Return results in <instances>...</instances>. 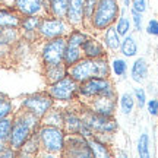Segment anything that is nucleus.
<instances>
[{
  "label": "nucleus",
  "mask_w": 158,
  "mask_h": 158,
  "mask_svg": "<svg viewBox=\"0 0 158 158\" xmlns=\"http://www.w3.org/2000/svg\"><path fill=\"white\" fill-rule=\"evenodd\" d=\"M40 120L41 118H38L32 113H29L28 110H25V108H23L22 113L15 116L13 122H12L10 139H9V145L15 151H19L29 136L38 130Z\"/></svg>",
  "instance_id": "nucleus-1"
},
{
  "label": "nucleus",
  "mask_w": 158,
  "mask_h": 158,
  "mask_svg": "<svg viewBox=\"0 0 158 158\" xmlns=\"http://www.w3.org/2000/svg\"><path fill=\"white\" fill-rule=\"evenodd\" d=\"M69 75L78 82H84L91 78H108L110 66L104 57H85L69 68Z\"/></svg>",
  "instance_id": "nucleus-2"
},
{
  "label": "nucleus",
  "mask_w": 158,
  "mask_h": 158,
  "mask_svg": "<svg viewBox=\"0 0 158 158\" xmlns=\"http://www.w3.org/2000/svg\"><path fill=\"white\" fill-rule=\"evenodd\" d=\"M41 148L50 154L63 152L64 148V132L62 127L50 126V124H43L37 130Z\"/></svg>",
  "instance_id": "nucleus-3"
},
{
  "label": "nucleus",
  "mask_w": 158,
  "mask_h": 158,
  "mask_svg": "<svg viewBox=\"0 0 158 158\" xmlns=\"http://www.w3.org/2000/svg\"><path fill=\"white\" fill-rule=\"evenodd\" d=\"M118 3L117 0H98L95 10L92 13V27L95 29H106L117 19Z\"/></svg>",
  "instance_id": "nucleus-4"
},
{
  "label": "nucleus",
  "mask_w": 158,
  "mask_h": 158,
  "mask_svg": "<svg viewBox=\"0 0 158 158\" xmlns=\"http://www.w3.org/2000/svg\"><path fill=\"white\" fill-rule=\"evenodd\" d=\"M82 120H84L85 126L91 130V132H97V133H113L117 130V122L111 118V116H101V114L95 113L92 110H86L82 113Z\"/></svg>",
  "instance_id": "nucleus-5"
},
{
  "label": "nucleus",
  "mask_w": 158,
  "mask_h": 158,
  "mask_svg": "<svg viewBox=\"0 0 158 158\" xmlns=\"http://www.w3.org/2000/svg\"><path fill=\"white\" fill-rule=\"evenodd\" d=\"M78 92L79 82L75 81L70 75L69 76L66 75L60 81L50 84V88H48V94L53 97V100H57V101H72Z\"/></svg>",
  "instance_id": "nucleus-6"
},
{
  "label": "nucleus",
  "mask_w": 158,
  "mask_h": 158,
  "mask_svg": "<svg viewBox=\"0 0 158 158\" xmlns=\"http://www.w3.org/2000/svg\"><path fill=\"white\" fill-rule=\"evenodd\" d=\"M64 50H66V38L57 37V38L48 40L41 50V59L44 66H53L60 64L64 59Z\"/></svg>",
  "instance_id": "nucleus-7"
},
{
  "label": "nucleus",
  "mask_w": 158,
  "mask_h": 158,
  "mask_svg": "<svg viewBox=\"0 0 158 158\" xmlns=\"http://www.w3.org/2000/svg\"><path fill=\"white\" fill-rule=\"evenodd\" d=\"M86 40V35L75 29L66 40V50H64V59L63 63L66 68H70L72 64L78 63L82 59V44Z\"/></svg>",
  "instance_id": "nucleus-8"
},
{
  "label": "nucleus",
  "mask_w": 158,
  "mask_h": 158,
  "mask_svg": "<svg viewBox=\"0 0 158 158\" xmlns=\"http://www.w3.org/2000/svg\"><path fill=\"white\" fill-rule=\"evenodd\" d=\"M53 101L54 100L50 94L38 92V94H32V95L27 97L22 101V106L29 113H32L38 118H43V116L53 107Z\"/></svg>",
  "instance_id": "nucleus-9"
},
{
  "label": "nucleus",
  "mask_w": 158,
  "mask_h": 158,
  "mask_svg": "<svg viewBox=\"0 0 158 158\" xmlns=\"http://www.w3.org/2000/svg\"><path fill=\"white\" fill-rule=\"evenodd\" d=\"M113 91H114L113 85L107 78H91L84 81V82H81L78 94L88 97V98H94V97L98 95L110 94Z\"/></svg>",
  "instance_id": "nucleus-10"
},
{
  "label": "nucleus",
  "mask_w": 158,
  "mask_h": 158,
  "mask_svg": "<svg viewBox=\"0 0 158 158\" xmlns=\"http://www.w3.org/2000/svg\"><path fill=\"white\" fill-rule=\"evenodd\" d=\"M63 151L64 155H70V157H92L88 139L81 133H69L68 138H64Z\"/></svg>",
  "instance_id": "nucleus-11"
},
{
  "label": "nucleus",
  "mask_w": 158,
  "mask_h": 158,
  "mask_svg": "<svg viewBox=\"0 0 158 158\" xmlns=\"http://www.w3.org/2000/svg\"><path fill=\"white\" fill-rule=\"evenodd\" d=\"M68 29L69 25L60 18H44L41 19V23L38 27V34L45 40H51L57 37H64Z\"/></svg>",
  "instance_id": "nucleus-12"
},
{
  "label": "nucleus",
  "mask_w": 158,
  "mask_h": 158,
  "mask_svg": "<svg viewBox=\"0 0 158 158\" xmlns=\"http://www.w3.org/2000/svg\"><path fill=\"white\" fill-rule=\"evenodd\" d=\"M114 108H116V94L110 92V94H104V95L94 97L92 104H91V110L95 113L101 114V116H113Z\"/></svg>",
  "instance_id": "nucleus-13"
},
{
  "label": "nucleus",
  "mask_w": 158,
  "mask_h": 158,
  "mask_svg": "<svg viewBox=\"0 0 158 158\" xmlns=\"http://www.w3.org/2000/svg\"><path fill=\"white\" fill-rule=\"evenodd\" d=\"M84 9H85V0H69V9H68V22L70 25H81L84 21Z\"/></svg>",
  "instance_id": "nucleus-14"
},
{
  "label": "nucleus",
  "mask_w": 158,
  "mask_h": 158,
  "mask_svg": "<svg viewBox=\"0 0 158 158\" xmlns=\"http://www.w3.org/2000/svg\"><path fill=\"white\" fill-rule=\"evenodd\" d=\"M15 7L19 13L29 16V15L41 13L44 9V5L41 0H15Z\"/></svg>",
  "instance_id": "nucleus-15"
},
{
  "label": "nucleus",
  "mask_w": 158,
  "mask_h": 158,
  "mask_svg": "<svg viewBox=\"0 0 158 158\" xmlns=\"http://www.w3.org/2000/svg\"><path fill=\"white\" fill-rule=\"evenodd\" d=\"M82 53L85 54V57L89 59H97V57H104V48L102 45L94 38H88L84 41L82 44Z\"/></svg>",
  "instance_id": "nucleus-16"
},
{
  "label": "nucleus",
  "mask_w": 158,
  "mask_h": 158,
  "mask_svg": "<svg viewBox=\"0 0 158 158\" xmlns=\"http://www.w3.org/2000/svg\"><path fill=\"white\" fill-rule=\"evenodd\" d=\"M130 75H132V79L135 82H142L145 81L148 75V63L143 57H139L136 59L133 66H132V70H130Z\"/></svg>",
  "instance_id": "nucleus-17"
},
{
  "label": "nucleus",
  "mask_w": 158,
  "mask_h": 158,
  "mask_svg": "<svg viewBox=\"0 0 158 158\" xmlns=\"http://www.w3.org/2000/svg\"><path fill=\"white\" fill-rule=\"evenodd\" d=\"M68 73L64 63L60 64H53V66H45V78L48 84H54L57 81H60L62 78H64Z\"/></svg>",
  "instance_id": "nucleus-18"
},
{
  "label": "nucleus",
  "mask_w": 158,
  "mask_h": 158,
  "mask_svg": "<svg viewBox=\"0 0 158 158\" xmlns=\"http://www.w3.org/2000/svg\"><path fill=\"white\" fill-rule=\"evenodd\" d=\"M48 10L54 18H60L64 19L68 15V9H69V0H50L48 3Z\"/></svg>",
  "instance_id": "nucleus-19"
},
{
  "label": "nucleus",
  "mask_w": 158,
  "mask_h": 158,
  "mask_svg": "<svg viewBox=\"0 0 158 158\" xmlns=\"http://www.w3.org/2000/svg\"><path fill=\"white\" fill-rule=\"evenodd\" d=\"M12 117L0 118V151L5 147L9 145V139H10V130H12Z\"/></svg>",
  "instance_id": "nucleus-20"
},
{
  "label": "nucleus",
  "mask_w": 158,
  "mask_h": 158,
  "mask_svg": "<svg viewBox=\"0 0 158 158\" xmlns=\"http://www.w3.org/2000/svg\"><path fill=\"white\" fill-rule=\"evenodd\" d=\"M21 25V18L16 13L9 10H0V29L2 28H18Z\"/></svg>",
  "instance_id": "nucleus-21"
},
{
  "label": "nucleus",
  "mask_w": 158,
  "mask_h": 158,
  "mask_svg": "<svg viewBox=\"0 0 158 158\" xmlns=\"http://www.w3.org/2000/svg\"><path fill=\"white\" fill-rule=\"evenodd\" d=\"M40 139H38V133L37 132H34L32 135L29 136L28 139H27V142L23 143L22 147H21V149L18 151V154H22V155H29V154H37L40 149Z\"/></svg>",
  "instance_id": "nucleus-22"
},
{
  "label": "nucleus",
  "mask_w": 158,
  "mask_h": 158,
  "mask_svg": "<svg viewBox=\"0 0 158 158\" xmlns=\"http://www.w3.org/2000/svg\"><path fill=\"white\" fill-rule=\"evenodd\" d=\"M104 41H106V44H107L108 48H111V50H116L120 47V35H118L117 29L116 27L113 25H110L106 28V34H104Z\"/></svg>",
  "instance_id": "nucleus-23"
},
{
  "label": "nucleus",
  "mask_w": 158,
  "mask_h": 158,
  "mask_svg": "<svg viewBox=\"0 0 158 158\" xmlns=\"http://www.w3.org/2000/svg\"><path fill=\"white\" fill-rule=\"evenodd\" d=\"M86 139H88V145L91 148L92 157H110L108 148L100 139H95V138H86Z\"/></svg>",
  "instance_id": "nucleus-24"
},
{
  "label": "nucleus",
  "mask_w": 158,
  "mask_h": 158,
  "mask_svg": "<svg viewBox=\"0 0 158 158\" xmlns=\"http://www.w3.org/2000/svg\"><path fill=\"white\" fill-rule=\"evenodd\" d=\"M43 124H50V126L62 127L63 126V111H60V110H51L50 108V110L43 116Z\"/></svg>",
  "instance_id": "nucleus-25"
},
{
  "label": "nucleus",
  "mask_w": 158,
  "mask_h": 158,
  "mask_svg": "<svg viewBox=\"0 0 158 158\" xmlns=\"http://www.w3.org/2000/svg\"><path fill=\"white\" fill-rule=\"evenodd\" d=\"M120 50L126 57H133L138 53V44L132 35H126L124 40L120 43Z\"/></svg>",
  "instance_id": "nucleus-26"
},
{
  "label": "nucleus",
  "mask_w": 158,
  "mask_h": 158,
  "mask_svg": "<svg viewBox=\"0 0 158 158\" xmlns=\"http://www.w3.org/2000/svg\"><path fill=\"white\" fill-rule=\"evenodd\" d=\"M40 23H41V18L37 16V15H29V16H25L23 19H21L19 27L25 32H35V31H38Z\"/></svg>",
  "instance_id": "nucleus-27"
},
{
  "label": "nucleus",
  "mask_w": 158,
  "mask_h": 158,
  "mask_svg": "<svg viewBox=\"0 0 158 158\" xmlns=\"http://www.w3.org/2000/svg\"><path fill=\"white\" fill-rule=\"evenodd\" d=\"M138 154L141 158H149V136L147 132L141 133L138 139Z\"/></svg>",
  "instance_id": "nucleus-28"
},
{
  "label": "nucleus",
  "mask_w": 158,
  "mask_h": 158,
  "mask_svg": "<svg viewBox=\"0 0 158 158\" xmlns=\"http://www.w3.org/2000/svg\"><path fill=\"white\" fill-rule=\"evenodd\" d=\"M120 107H122L123 114L129 116L132 113L133 107H135V98H133V95L129 94V92H124L122 95V98H120Z\"/></svg>",
  "instance_id": "nucleus-29"
},
{
  "label": "nucleus",
  "mask_w": 158,
  "mask_h": 158,
  "mask_svg": "<svg viewBox=\"0 0 158 158\" xmlns=\"http://www.w3.org/2000/svg\"><path fill=\"white\" fill-rule=\"evenodd\" d=\"M10 113H12L10 100L3 92H0V118H5L7 116H10Z\"/></svg>",
  "instance_id": "nucleus-30"
},
{
  "label": "nucleus",
  "mask_w": 158,
  "mask_h": 158,
  "mask_svg": "<svg viewBox=\"0 0 158 158\" xmlns=\"http://www.w3.org/2000/svg\"><path fill=\"white\" fill-rule=\"evenodd\" d=\"M116 29H117L118 35H122V37L127 35L130 31V21L126 16H120L117 21V25H116Z\"/></svg>",
  "instance_id": "nucleus-31"
},
{
  "label": "nucleus",
  "mask_w": 158,
  "mask_h": 158,
  "mask_svg": "<svg viewBox=\"0 0 158 158\" xmlns=\"http://www.w3.org/2000/svg\"><path fill=\"white\" fill-rule=\"evenodd\" d=\"M111 69H113L114 75L117 76H123L126 75V70H127V64L123 59H114L113 63H111Z\"/></svg>",
  "instance_id": "nucleus-32"
},
{
  "label": "nucleus",
  "mask_w": 158,
  "mask_h": 158,
  "mask_svg": "<svg viewBox=\"0 0 158 158\" xmlns=\"http://www.w3.org/2000/svg\"><path fill=\"white\" fill-rule=\"evenodd\" d=\"M98 0H85V9H84V19L92 18V13L95 10V6Z\"/></svg>",
  "instance_id": "nucleus-33"
},
{
  "label": "nucleus",
  "mask_w": 158,
  "mask_h": 158,
  "mask_svg": "<svg viewBox=\"0 0 158 158\" xmlns=\"http://www.w3.org/2000/svg\"><path fill=\"white\" fill-rule=\"evenodd\" d=\"M135 98H136L138 106L141 108L147 104V94H145V91L142 89V88H135Z\"/></svg>",
  "instance_id": "nucleus-34"
},
{
  "label": "nucleus",
  "mask_w": 158,
  "mask_h": 158,
  "mask_svg": "<svg viewBox=\"0 0 158 158\" xmlns=\"http://www.w3.org/2000/svg\"><path fill=\"white\" fill-rule=\"evenodd\" d=\"M132 10L143 13L147 10V0H132Z\"/></svg>",
  "instance_id": "nucleus-35"
},
{
  "label": "nucleus",
  "mask_w": 158,
  "mask_h": 158,
  "mask_svg": "<svg viewBox=\"0 0 158 158\" xmlns=\"http://www.w3.org/2000/svg\"><path fill=\"white\" fill-rule=\"evenodd\" d=\"M147 32L149 35H154V37H157L158 35V21L157 19H151L147 25Z\"/></svg>",
  "instance_id": "nucleus-36"
},
{
  "label": "nucleus",
  "mask_w": 158,
  "mask_h": 158,
  "mask_svg": "<svg viewBox=\"0 0 158 158\" xmlns=\"http://www.w3.org/2000/svg\"><path fill=\"white\" fill-rule=\"evenodd\" d=\"M148 111L151 116H158V100H149L148 101Z\"/></svg>",
  "instance_id": "nucleus-37"
},
{
  "label": "nucleus",
  "mask_w": 158,
  "mask_h": 158,
  "mask_svg": "<svg viewBox=\"0 0 158 158\" xmlns=\"http://www.w3.org/2000/svg\"><path fill=\"white\" fill-rule=\"evenodd\" d=\"M132 16H133V23H135L136 31H141L142 29V13L132 10Z\"/></svg>",
  "instance_id": "nucleus-38"
},
{
  "label": "nucleus",
  "mask_w": 158,
  "mask_h": 158,
  "mask_svg": "<svg viewBox=\"0 0 158 158\" xmlns=\"http://www.w3.org/2000/svg\"><path fill=\"white\" fill-rule=\"evenodd\" d=\"M41 2H43L44 7H47V6H48V3H50V0H41Z\"/></svg>",
  "instance_id": "nucleus-39"
},
{
  "label": "nucleus",
  "mask_w": 158,
  "mask_h": 158,
  "mask_svg": "<svg viewBox=\"0 0 158 158\" xmlns=\"http://www.w3.org/2000/svg\"><path fill=\"white\" fill-rule=\"evenodd\" d=\"M130 2H132V0H124V5L129 6V5H130Z\"/></svg>",
  "instance_id": "nucleus-40"
},
{
  "label": "nucleus",
  "mask_w": 158,
  "mask_h": 158,
  "mask_svg": "<svg viewBox=\"0 0 158 158\" xmlns=\"http://www.w3.org/2000/svg\"><path fill=\"white\" fill-rule=\"evenodd\" d=\"M3 2H6V0H0V3H3Z\"/></svg>",
  "instance_id": "nucleus-41"
}]
</instances>
